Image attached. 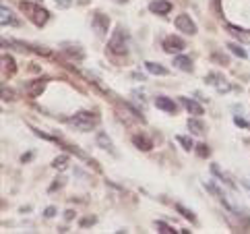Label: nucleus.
<instances>
[{
  "label": "nucleus",
  "instance_id": "obj_24",
  "mask_svg": "<svg viewBox=\"0 0 250 234\" xmlns=\"http://www.w3.org/2000/svg\"><path fill=\"white\" fill-rule=\"evenodd\" d=\"M176 141L180 143L184 151H190V149L194 147V145H192V141H190V137H184V135H178V137H176Z\"/></svg>",
  "mask_w": 250,
  "mask_h": 234
},
{
  "label": "nucleus",
  "instance_id": "obj_8",
  "mask_svg": "<svg viewBox=\"0 0 250 234\" xmlns=\"http://www.w3.org/2000/svg\"><path fill=\"white\" fill-rule=\"evenodd\" d=\"M209 170H211V174L217 178V181H221L223 185H228L229 188H236V185H234V181H231V176H229V172H226L219 164H211L209 166Z\"/></svg>",
  "mask_w": 250,
  "mask_h": 234
},
{
  "label": "nucleus",
  "instance_id": "obj_18",
  "mask_svg": "<svg viewBox=\"0 0 250 234\" xmlns=\"http://www.w3.org/2000/svg\"><path fill=\"white\" fill-rule=\"evenodd\" d=\"M188 131L192 135H205L207 131H205V122L201 120V116H194V118L188 120Z\"/></svg>",
  "mask_w": 250,
  "mask_h": 234
},
{
  "label": "nucleus",
  "instance_id": "obj_5",
  "mask_svg": "<svg viewBox=\"0 0 250 234\" xmlns=\"http://www.w3.org/2000/svg\"><path fill=\"white\" fill-rule=\"evenodd\" d=\"M174 25H176V29L182 31L184 35H194L196 33V23L192 21L190 15H178Z\"/></svg>",
  "mask_w": 250,
  "mask_h": 234
},
{
  "label": "nucleus",
  "instance_id": "obj_31",
  "mask_svg": "<svg viewBox=\"0 0 250 234\" xmlns=\"http://www.w3.org/2000/svg\"><path fill=\"white\" fill-rule=\"evenodd\" d=\"M95 222H97V218H93V215H91V218H85V220H81V228L91 226V224H95Z\"/></svg>",
  "mask_w": 250,
  "mask_h": 234
},
{
  "label": "nucleus",
  "instance_id": "obj_23",
  "mask_svg": "<svg viewBox=\"0 0 250 234\" xmlns=\"http://www.w3.org/2000/svg\"><path fill=\"white\" fill-rule=\"evenodd\" d=\"M228 50L234 54V56H238V58H246V50L240 48L238 44H228Z\"/></svg>",
  "mask_w": 250,
  "mask_h": 234
},
{
  "label": "nucleus",
  "instance_id": "obj_21",
  "mask_svg": "<svg viewBox=\"0 0 250 234\" xmlns=\"http://www.w3.org/2000/svg\"><path fill=\"white\" fill-rule=\"evenodd\" d=\"M229 31L236 35V38L240 40V42H244V44H250V31H246V29H238V27H231L229 25Z\"/></svg>",
  "mask_w": 250,
  "mask_h": 234
},
{
  "label": "nucleus",
  "instance_id": "obj_11",
  "mask_svg": "<svg viewBox=\"0 0 250 234\" xmlns=\"http://www.w3.org/2000/svg\"><path fill=\"white\" fill-rule=\"evenodd\" d=\"M48 77H42V79H35L31 81V85H29V97H40L43 94V89L48 87Z\"/></svg>",
  "mask_w": 250,
  "mask_h": 234
},
{
  "label": "nucleus",
  "instance_id": "obj_6",
  "mask_svg": "<svg viewBox=\"0 0 250 234\" xmlns=\"http://www.w3.org/2000/svg\"><path fill=\"white\" fill-rule=\"evenodd\" d=\"M207 83H209L211 87H215L219 94H228V92H231L229 81L223 77L221 73H209V75H207Z\"/></svg>",
  "mask_w": 250,
  "mask_h": 234
},
{
  "label": "nucleus",
  "instance_id": "obj_13",
  "mask_svg": "<svg viewBox=\"0 0 250 234\" xmlns=\"http://www.w3.org/2000/svg\"><path fill=\"white\" fill-rule=\"evenodd\" d=\"M149 11L153 15H167L172 11V2H167V0H153L149 4Z\"/></svg>",
  "mask_w": 250,
  "mask_h": 234
},
{
  "label": "nucleus",
  "instance_id": "obj_30",
  "mask_svg": "<svg viewBox=\"0 0 250 234\" xmlns=\"http://www.w3.org/2000/svg\"><path fill=\"white\" fill-rule=\"evenodd\" d=\"M234 122L238 124L240 129H248V127H250V122H248V120H244V118H240V116H236V118H234Z\"/></svg>",
  "mask_w": 250,
  "mask_h": 234
},
{
  "label": "nucleus",
  "instance_id": "obj_26",
  "mask_svg": "<svg viewBox=\"0 0 250 234\" xmlns=\"http://www.w3.org/2000/svg\"><path fill=\"white\" fill-rule=\"evenodd\" d=\"M155 226H157V230L162 232V234H178V232H182V230H174L169 224H164V222H157Z\"/></svg>",
  "mask_w": 250,
  "mask_h": 234
},
{
  "label": "nucleus",
  "instance_id": "obj_19",
  "mask_svg": "<svg viewBox=\"0 0 250 234\" xmlns=\"http://www.w3.org/2000/svg\"><path fill=\"white\" fill-rule=\"evenodd\" d=\"M145 70H147V73H151V75H157V77L167 75V69L164 65H157V62H151V60L145 62Z\"/></svg>",
  "mask_w": 250,
  "mask_h": 234
},
{
  "label": "nucleus",
  "instance_id": "obj_27",
  "mask_svg": "<svg viewBox=\"0 0 250 234\" xmlns=\"http://www.w3.org/2000/svg\"><path fill=\"white\" fill-rule=\"evenodd\" d=\"M64 52L70 54V56H75V58H85V52L81 48H77V46H66Z\"/></svg>",
  "mask_w": 250,
  "mask_h": 234
},
{
  "label": "nucleus",
  "instance_id": "obj_4",
  "mask_svg": "<svg viewBox=\"0 0 250 234\" xmlns=\"http://www.w3.org/2000/svg\"><path fill=\"white\" fill-rule=\"evenodd\" d=\"M162 48H164V52L174 54L176 56V54H182L186 44H184V40L180 38V35H166L164 42H162Z\"/></svg>",
  "mask_w": 250,
  "mask_h": 234
},
{
  "label": "nucleus",
  "instance_id": "obj_29",
  "mask_svg": "<svg viewBox=\"0 0 250 234\" xmlns=\"http://www.w3.org/2000/svg\"><path fill=\"white\" fill-rule=\"evenodd\" d=\"M54 215H56V208H54V205H50V208L43 210V218H54Z\"/></svg>",
  "mask_w": 250,
  "mask_h": 234
},
{
  "label": "nucleus",
  "instance_id": "obj_25",
  "mask_svg": "<svg viewBox=\"0 0 250 234\" xmlns=\"http://www.w3.org/2000/svg\"><path fill=\"white\" fill-rule=\"evenodd\" d=\"M209 154H211V149H209L207 143H196V156L199 158H209Z\"/></svg>",
  "mask_w": 250,
  "mask_h": 234
},
{
  "label": "nucleus",
  "instance_id": "obj_15",
  "mask_svg": "<svg viewBox=\"0 0 250 234\" xmlns=\"http://www.w3.org/2000/svg\"><path fill=\"white\" fill-rule=\"evenodd\" d=\"M180 102H182V106L186 108V110H188V114H192V116H203V114H205L203 106H201L199 102L190 100V97H180Z\"/></svg>",
  "mask_w": 250,
  "mask_h": 234
},
{
  "label": "nucleus",
  "instance_id": "obj_22",
  "mask_svg": "<svg viewBox=\"0 0 250 234\" xmlns=\"http://www.w3.org/2000/svg\"><path fill=\"white\" fill-rule=\"evenodd\" d=\"M176 210L180 211V213H182V215H184V218L188 220V222H192V224L196 222V215H194V213H192L188 208H184V205H180V203H178V205H176Z\"/></svg>",
  "mask_w": 250,
  "mask_h": 234
},
{
  "label": "nucleus",
  "instance_id": "obj_16",
  "mask_svg": "<svg viewBox=\"0 0 250 234\" xmlns=\"http://www.w3.org/2000/svg\"><path fill=\"white\" fill-rule=\"evenodd\" d=\"M174 67L184 70V73H192V60L188 56H184V54H176L174 56Z\"/></svg>",
  "mask_w": 250,
  "mask_h": 234
},
{
  "label": "nucleus",
  "instance_id": "obj_14",
  "mask_svg": "<svg viewBox=\"0 0 250 234\" xmlns=\"http://www.w3.org/2000/svg\"><path fill=\"white\" fill-rule=\"evenodd\" d=\"M95 143H97V147H102L104 151H108V154H114V141L110 139V135H108V133H104V131L97 133Z\"/></svg>",
  "mask_w": 250,
  "mask_h": 234
},
{
  "label": "nucleus",
  "instance_id": "obj_2",
  "mask_svg": "<svg viewBox=\"0 0 250 234\" xmlns=\"http://www.w3.org/2000/svg\"><path fill=\"white\" fill-rule=\"evenodd\" d=\"M19 6H21V11H23V13H27L29 21H31L33 25L43 27V25H46V23L50 21V13H48L43 6H40V4H35V2H27V0H23V2H21Z\"/></svg>",
  "mask_w": 250,
  "mask_h": 234
},
{
  "label": "nucleus",
  "instance_id": "obj_7",
  "mask_svg": "<svg viewBox=\"0 0 250 234\" xmlns=\"http://www.w3.org/2000/svg\"><path fill=\"white\" fill-rule=\"evenodd\" d=\"M91 25H93V31H95L97 35H105V33H108V29H110V19H108V15H105V13H95Z\"/></svg>",
  "mask_w": 250,
  "mask_h": 234
},
{
  "label": "nucleus",
  "instance_id": "obj_33",
  "mask_svg": "<svg viewBox=\"0 0 250 234\" xmlns=\"http://www.w3.org/2000/svg\"><path fill=\"white\" fill-rule=\"evenodd\" d=\"M62 183H64V181H62V178H56V183H54V185H52V187H50V191H56V188H58V187H62Z\"/></svg>",
  "mask_w": 250,
  "mask_h": 234
},
{
  "label": "nucleus",
  "instance_id": "obj_3",
  "mask_svg": "<svg viewBox=\"0 0 250 234\" xmlns=\"http://www.w3.org/2000/svg\"><path fill=\"white\" fill-rule=\"evenodd\" d=\"M108 50L116 56H124L128 52V33L122 29V27H116L114 29V35L110 38V44H108Z\"/></svg>",
  "mask_w": 250,
  "mask_h": 234
},
{
  "label": "nucleus",
  "instance_id": "obj_9",
  "mask_svg": "<svg viewBox=\"0 0 250 234\" xmlns=\"http://www.w3.org/2000/svg\"><path fill=\"white\" fill-rule=\"evenodd\" d=\"M0 62H2V79H4V81L11 77V75L17 73V62H15L13 56H8V54H2V56H0Z\"/></svg>",
  "mask_w": 250,
  "mask_h": 234
},
{
  "label": "nucleus",
  "instance_id": "obj_1",
  "mask_svg": "<svg viewBox=\"0 0 250 234\" xmlns=\"http://www.w3.org/2000/svg\"><path fill=\"white\" fill-rule=\"evenodd\" d=\"M97 122H100V116H97L95 112H85V110L77 112V114H73V116H68L66 118L68 127H73L77 131H83V133L93 131L97 127Z\"/></svg>",
  "mask_w": 250,
  "mask_h": 234
},
{
  "label": "nucleus",
  "instance_id": "obj_28",
  "mask_svg": "<svg viewBox=\"0 0 250 234\" xmlns=\"http://www.w3.org/2000/svg\"><path fill=\"white\" fill-rule=\"evenodd\" d=\"M13 97H15V92H11L8 87H2V100H4V102H11Z\"/></svg>",
  "mask_w": 250,
  "mask_h": 234
},
{
  "label": "nucleus",
  "instance_id": "obj_36",
  "mask_svg": "<svg viewBox=\"0 0 250 234\" xmlns=\"http://www.w3.org/2000/svg\"><path fill=\"white\" fill-rule=\"evenodd\" d=\"M116 2H120V4H124V2H126V0H116Z\"/></svg>",
  "mask_w": 250,
  "mask_h": 234
},
{
  "label": "nucleus",
  "instance_id": "obj_17",
  "mask_svg": "<svg viewBox=\"0 0 250 234\" xmlns=\"http://www.w3.org/2000/svg\"><path fill=\"white\" fill-rule=\"evenodd\" d=\"M132 143H135V147H139L141 151H151V149H153V143H151V139H147V135H143V133L135 135V137H132Z\"/></svg>",
  "mask_w": 250,
  "mask_h": 234
},
{
  "label": "nucleus",
  "instance_id": "obj_20",
  "mask_svg": "<svg viewBox=\"0 0 250 234\" xmlns=\"http://www.w3.org/2000/svg\"><path fill=\"white\" fill-rule=\"evenodd\" d=\"M52 168H54V170H66L68 168V156L62 154V156L54 158V160H52Z\"/></svg>",
  "mask_w": 250,
  "mask_h": 234
},
{
  "label": "nucleus",
  "instance_id": "obj_32",
  "mask_svg": "<svg viewBox=\"0 0 250 234\" xmlns=\"http://www.w3.org/2000/svg\"><path fill=\"white\" fill-rule=\"evenodd\" d=\"M56 4H58L60 8H68L70 4H73V0H56Z\"/></svg>",
  "mask_w": 250,
  "mask_h": 234
},
{
  "label": "nucleus",
  "instance_id": "obj_12",
  "mask_svg": "<svg viewBox=\"0 0 250 234\" xmlns=\"http://www.w3.org/2000/svg\"><path fill=\"white\" fill-rule=\"evenodd\" d=\"M0 25L2 27H6V25H13V27H17L19 25V21H17V17L13 15V11L8 6H0Z\"/></svg>",
  "mask_w": 250,
  "mask_h": 234
},
{
  "label": "nucleus",
  "instance_id": "obj_35",
  "mask_svg": "<svg viewBox=\"0 0 250 234\" xmlns=\"http://www.w3.org/2000/svg\"><path fill=\"white\" fill-rule=\"evenodd\" d=\"M75 218V211H66V220H73Z\"/></svg>",
  "mask_w": 250,
  "mask_h": 234
},
{
  "label": "nucleus",
  "instance_id": "obj_10",
  "mask_svg": "<svg viewBox=\"0 0 250 234\" xmlns=\"http://www.w3.org/2000/svg\"><path fill=\"white\" fill-rule=\"evenodd\" d=\"M155 106L159 108V110L167 112V114H176V110H178L176 102L169 100V97H166V95H157V97H155Z\"/></svg>",
  "mask_w": 250,
  "mask_h": 234
},
{
  "label": "nucleus",
  "instance_id": "obj_34",
  "mask_svg": "<svg viewBox=\"0 0 250 234\" xmlns=\"http://www.w3.org/2000/svg\"><path fill=\"white\" fill-rule=\"evenodd\" d=\"M33 156H35L33 151H29V154H25V156L21 158V162H29V160H33Z\"/></svg>",
  "mask_w": 250,
  "mask_h": 234
}]
</instances>
